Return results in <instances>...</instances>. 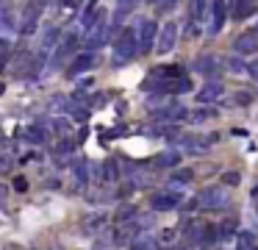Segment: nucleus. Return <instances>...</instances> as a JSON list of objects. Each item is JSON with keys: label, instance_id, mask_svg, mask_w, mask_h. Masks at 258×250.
<instances>
[{"label": "nucleus", "instance_id": "nucleus-31", "mask_svg": "<svg viewBox=\"0 0 258 250\" xmlns=\"http://www.w3.org/2000/svg\"><path fill=\"white\" fill-rule=\"evenodd\" d=\"M128 217H136V209H134V206H125V209L117 211V220H119V222L128 220Z\"/></svg>", "mask_w": 258, "mask_h": 250}, {"label": "nucleus", "instance_id": "nucleus-3", "mask_svg": "<svg viewBox=\"0 0 258 250\" xmlns=\"http://www.w3.org/2000/svg\"><path fill=\"white\" fill-rule=\"evenodd\" d=\"M228 189L225 186H208L197 194V206L200 209H225L228 206Z\"/></svg>", "mask_w": 258, "mask_h": 250}, {"label": "nucleus", "instance_id": "nucleus-1", "mask_svg": "<svg viewBox=\"0 0 258 250\" xmlns=\"http://www.w3.org/2000/svg\"><path fill=\"white\" fill-rule=\"evenodd\" d=\"M108 33H111L108 17L100 11V14L95 17V22H92V25L86 28V42H84V47H86V50H97V47H100V44L108 39Z\"/></svg>", "mask_w": 258, "mask_h": 250}, {"label": "nucleus", "instance_id": "nucleus-34", "mask_svg": "<svg viewBox=\"0 0 258 250\" xmlns=\"http://www.w3.org/2000/svg\"><path fill=\"white\" fill-rule=\"evenodd\" d=\"M250 100H252V94H250V92H239V97H236V103H239V106H247Z\"/></svg>", "mask_w": 258, "mask_h": 250}, {"label": "nucleus", "instance_id": "nucleus-11", "mask_svg": "<svg viewBox=\"0 0 258 250\" xmlns=\"http://www.w3.org/2000/svg\"><path fill=\"white\" fill-rule=\"evenodd\" d=\"M95 67V53H84V56H78V59L70 64V70H67V75H81V72H86V70H92Z\"/></svg>", "mask_w": 258, "mask_h": 250}, {"label": "nucleus", "instance_id": "nucleus-16", "mask_svg": "<svg viewBox=\"0 0 258 250\" xmlns=\"http://www.w3.org/2000/svg\"><path fill=\"white\" fill-rule=\"evenodd\" d=\"M178 161H180L178 150H164V153L156 156V167H175Z\"/></svg>", "mask_w": 258, "mask_h": 250}, {"label": "nucleus", "instance_id": "nucleus-37", "mask_svg": "<svg viewBox=\"0 0 258 250\" xmlns=\"http://www.w3.org/2000/svg\"><path fill=\"white\" fill-rule=\"evenodd\" d=\"M9 164H12V161H9L6 156H0V172H6V170H9Z\"/></svg>", "mask_w": 258, "mask_h": 250}, {"label": "nucleus", "instance_id": "nucleus-19", "mask_svg": "<svg viewBox=\"0 0 258 250\" xmlns=\"http://www.w3.org/2000/svg\"><path fill=\"white\" fill-rule=\"evenodd\" d=\"M178 236H180L178 225H167V228H161V233H158V244H172V242H178Z\"/></svg>", "mask_w": 258, "mask_h": 250}, {"label": "nucleus", "instance_id": "nucleus-8", "mask_svg": "<svg viewBox=\"0 0 258 250\" xmlns=\"http://www.w3.org/2000/svg\"><path fill=\"white\" fill-rule=\"evenodd\" d=\"M150 206H153V211H172L180 206V197L175 192H156L150 197Z\"/></svg>", "mask_w": 258, "mask_h": 250}, {"label": "nucleus", "instance_id": "nucleus-25", "mask_svg": "<svg viewBox=\"0 0 258 250\" xmlns=\"http://www.w3.org/2000/svg\"><path fill=\"white\" fill-rule=\"evenodd\" d=\"M225 67H228L233 75H244V72H247V64L241 61V56H233V59H228V61H225Z\"/></svg>", "mask_w": 258, "mask_h": 250}, {"label": "nucleus", "instance_id": "nucleus-10", "mask_svg": "<svg viewBox=\"0 0 258 250\" xmlns=\"http://www.w3.org/2000/svg\"><path fill=\"white\" fill-rule=\"evenodd\" d=\"M217 70H219L217 56H200L195 61V72H200V75H217Z\"/></svg>", "mask_w": 258, "mask_h": 250}, {"label": "nucleus", "instance_id": "nucleus-14", "mask_svg": "<svg viewBox=\"0 0 258 250\" xmlns=\"http://www.w3.org/2000/svg\"><path fill=\"white\" fill-rule=\"evenodd\" d=\"M103 225H108V214H103V211L84 217V228H86V231H100Z\"/></svg>", "mask_w": 258, "mask_h": 250}, {"label": "nucleus", "instance_id": "nucleus-22", "mask_svg": "<svg viewBox=\"0 0 258 250\" xmlns=\"http://www.w3.org/2000/svg\"><path fill=\"white\" fill-rule=\"evenodd\" d=\"M195 181V172L189 170V167H178V170L172 172V183H180V186H186V183Z\"/></svg>", "mask_w": 258, "mask_h": 250}, {"label": "nucleus", "instance_id": "nucleus-26", "mask_svg": "<svg viewBox=\"0 0 258 250\" xmlns=\"http://www.w3.org/2000/svg\"><path fill=\"white\" fill-rule=\"evenodd\" d=\"M156 239H150V236H139V239H134L131 242V250H156Z\"/></svg>", "mask_w": 258, "mask_h": 250}, {"label": "nucleus", "instance_id": "nucleus-2", "mask_svg": "<svg viewBox=\"0 0 258 250\" xmlns=\"http://www.w3.org/2000/svg\"><path fill=\"white\" fill-rule=\"evenodd\" d=\"M139 50L136 42V28H125L117 39V47H114V64H125V61L134 59V53Z\"/></svg>", "mask_w": 258, "mask_h": 250}, {"label": "nucleus", "instance_id": "nucleus-41", "mask_svg": "<svg viewBox=\"0 0 258 250\" xmlns=\"http://www.w3.org/2000/svg\"><path fill=\"white\" fill-rule=\"evenodd\" d=\"M50 250H58V247H50Z\"/></svg>", "mask_w": 258, "mask_h": 250}, {"label": "nucleus", "instance_id": "nucleus-30", "mask_svg": "<svg viewBox=\"0 0 258 250\" xmlns=\"http://www.w3.org/2000/svg\"><path fill=\"white\" fill-rule=\"evenodd\" d=\"M178 3H180V0H161V3H158V9H161L164 14H169V11L178 9Z\"/></svg>", "mask_w": 258, "mask_h": 250}, {"label": "nucleus", "instance_id": "nucleus-9", "mask_svg": "<svg viewBox=\"0 0 258 250\" xmlns=\"http://www.w3.org/2000/svg\"><path fill=\"white\" fill-rule=\"evenodd\" d=\"M222 94H225V86L217 81H211L197 92V100H200V103H217V100H222Z\"/></svg>", "mask_w": 258, "mask_h": 250}, {"label": "nucleus", "instance_id": "nucleus-4", "mask_svg": "<svg viewBox=\"0 0 258 250\" xmlns=\"http://www.w3.org/2000/svg\"><path fill=\"white\" fill-rule=\"evenodd\" d=\"M178 44V22H167V25L158 28V36H156V53L167 56L169 50H175Z\"/></svg>", "mask_w": 258, "mask_h": 250}, {"label": "nucleus", "instance_id": "nucleus-5", "mask_svg": "<svg viewBox=\"0 0 258 250\" xmlns=\"http://www.w3.org/2000/svg\"><path fill=\"white\" fill-rule=\"evenodd\" d=\"M156 20H142L139 28H136V42H139V53H150L156 47Z\"/></svg>", "mask_w": 258, "mask_h": 250}, {"label": "nucleus", "instance_id": "nucleus-23", "mask_svg": "<svg viewBox=\"0 0 258 250\" xmlns=\"http://www.w3.org/2000/svg\"><path fill=\"white\" fill-rule=\"evenodd\" d=\"M100 178L106 183H114L119 178V170H117V161H106V164H103V170H100Z\"/></svg>", "mask_w": 258, "mask_h": 250}, {"label": "nucleus", "instance_id": "nucleus-18", "mask_svg": "<svg viewBox=\"0 0 258 250\" xmlns=\"http://www.w3.org/2000/svg\"><path fill=\"white\" fill-rule=\"evenodd\" d=\"M233 233H236V220H233V217H228V220H222L217 225V239H222V242H225V239H230Z\"/></svg>", "mask_w": 258, "mask_h": 250}, {"label": "nucleus", "instance_id": "nucleus-12", "mask_svg": "<svg viewBox=\"0 0 258 250\" xmlns=\"http://www.w3.org/2000/svg\"><path fill=\"white\" fill-rule=\"evenodd\" d=\"M225 22V0H214L211 6V25H208V33H219Z\"/></svg>", "mask_w": 258, "mask_h": 250}, {"label": "nucleus", "instance_id": "nucleus-33", "mask_svg": "<svg viewBox=\"0 0 258 250\" xmlns=\"http://www.w3.org/2000/svg\"><path fill=\"white\" fill-rule=\"evenodd\" d=\"M0 25H6V28H12V25H14V17L9 14V11H3V14H0Z\"/></svg>", "mask_w": 258, "mask_h": 250}, {"label": "nucleus", "instance_id": "nucleus-36", "mask_svg": "<svg viewBox=\"0 0 258 250\" xmlns=\"http://www.w3.org/2000/svg\"><path fill=\"white\" fill-rule=\"evenodd\" d=\"M6 53H9V42H0V67L6 61Z\"/></svg>", "mask_w": 258, "mask_h": 250}, {"label": "nucleus", "instance_id": "nucleus-35", "mask_svg": "<svg viewBox=\"0 0 258 250\" xmlns=\"http://www.w3.org/2000/svg\"><path fill=\"white\" fill-rule=\"evenodd\" d=\"M14 189H17V192H25V189H28V181H25V178H17V181H14Z\"/></svg>", "mask_w": 258, "mask_h": 250}, {"label": "nucleus", "instance_id": "nucleus-20", "mask_svg": "<svg viewBox=\"0 0 258 250\" xmlns=\"http://www.w3.org/2000/svg\"><path fill=\"white\" fill-rule=\"evenodd\" d=\"M23 136L28 139V142L39 144V142H45L47 133H45V128H42V125H31V128H25V131H23Z\"/></svg>", "mask_w": 258, "mask_h": 250}, {"label": "nucleus", "instance_id": "nucleus-42", "mask_svg": "<svg viewBox=\"0 0 258 250\" xmlns=\"http://www.w3.org/2000/svg\"><path fill=\"white\" fill-rule=\"evenodd\" d=\"M45 3H47V0H45Z\"/></svg>", "mask_w": 258, "mask_h": 250}, {"label": "nucleus", "instance_id": "nucleus-39", "mask_svg": "<svg viewBox=\"0 0 258 250\" xmlns=\"http://www.w3.org/2000/svg\"><path fill=\"white\" fill-rule=\"evenodd\" d=\"M150 3H156V6H158V3H161V0H150Z\"/></svg>", "mask_w": 258, "mask_h": 250}, {"label": "nucleus", "instance_id": "nucleus-38", "mask_svg": "<svg viewBox=\"0 0 258 250\" xmlns=\"http://www.w3.org/2000/svg\"><path fill=\"white\" fill-rule=\"evenodd\" d=\"M255 211H258V189H255Z\"/></svg>", "mask_w": 258, "mask_h": 250}, {"label": "nucleus", "instance_id": "nucleus-24", "mask_svg": "<svg viewBox=\"0 0 258 250\" xmlns=\"http://www.w3.org/2000/svg\"><path fill=\"white\" fill-rule=\"evenodd\" d=\"M73 172H75V178H78V186L89 183V161H75Z\"/></svg>", "mask_w": 258, "mask_h": 250}, {"label": "nucleus", "instance_id": "nucleus-28", "mask_svg": "<svg viewBox=\"0 0 258 250\" xmlns=\"http://www.w3.org/2000/svg\"><path fill=\"white\" fill-rule=\"evenodd\" d=\"M211 117H214L211 109H195V111L189 114V120H191V122H203V120H211Z\"/></svg>", "mask_w": 258, "mask_h": 250}, {"label": "nucleus", "instance_id": "nucleus-15", "mask_svg": "<svg viewBox=\"0 0 258 250\" xmlns=\"http://www.w3.org/2000/svg\"><path fill=\"white\" fill-rule=\"evenodd\" d=\"M58 36H61V31H58L56 25H50V28H47V31H45V36H42V50H45V56L50 53L53 47H56Z\"/></svg>", "mask_w": 258, "mask_h": 250}, {"label": "nucleus", "instance_id": "nucleus-27", "mask_svg": "<svg viewBox=\"0 0 258 250\" xmlns=\"http://www.w3.org/2000/svg\"><path fill=\"white\" fill-rule=\"evenodd\" d=\"M239 250H258L255 247V236H252L250 231L239 233Z\"/></svg>", "mask_w": 258, "mask_h": 250}, {"label": "nucleus", "instance_id": "nucleus-29", "mask_svg": "<svg viewBox=\"0 0 258 250\" xmlns=\"http://www.w3.org/2000/svg\"><path fill=\"white\" fill-rule=\"evenodd\" d=\"M134 183H136V186H150V183H153V175H150V172H134Z\"/></svg>", "mask_w": 258, "mask_h": 250}, {"label": "nucleus", "instance_id": "nucleus-13", "mask_svg": "<svg viewBox=\"0 0 258 250\" xmlns=\"http://www.w3.org/2000/svg\"><path fill=\"white\" fill-rule=\"evenodd\" d=\"M258 11L255 0H236V9H233V17L236 20H244V17H252Z\"/></svg>", "mask_w": 258, "mask_h": 250}, {"label": "nucleus", "instance_id": "nucleus-17", "mask_svg": "<svg viewBox=\"0 0 258 250\" xmlns=\"http://www.w3.org/2000/svg\"><path fill=\"white\" fill-rule=\"evenodd\" d=\"M139 0H117V11H114V22H122V17H128L136 9Z\"/></svg>", "mask_w": 258, "mask_h": 250}, {"label": "nucleus", "instance_id": "nucleus-32", "mask_svg": "<svg viewBox=\"0 0 258 250\" xmlns=\"http://www.w3.org/2000/svg\"><path fill=\"white\" fill-rule=\"evenodd\" d=\"M239 181H241L239 172H225V175H222V183H228V186H236Z\"/></svg>", "mask_w": 258, "mask_h": 250}, {"label": "nucleus", "instance_id": "nucleus-21", "mask_svg": "<svg viewBox=\"0 0 258 250\" xmlns=\"http://www.w3.org/2000/svg\"><path fill=\"white\" fill-rule=\"evenodd\" d=\"M206 3H208V0H189V20L191 22H197L203 14H206V9H208Z\"/></svg>", "mask_w": 258, "mask_h": 250}, {"label": "nucleus", "instance_id": "nucleus-40", "mask_svg": "<svg viewBox=\"0 0 258 250\" xmlns=\"http://www.w3.org/2000/svg\"><path fill=\"white\" fill-rule=\"evenodd\" d=\"M255 36H258V25H255Z\"/></svg>", "mask_w": 258, "mask_h": 250}, {"label": "nucleus", "instance_id": "nucleus-7", "mask_svg": "<svg viewBox=\"0 0 258 250\" xmlns=\"http://www.w3.org/2000/svg\"><path fill=\"white\" fill-rule=\"evenodd\" d=\"M233 53L241 56V59L258 53V36L255 33H239V36L233 39Z\"/></svg>", "mask_w": 258, "mask_h": 250}, {"label": "nucleus", "instance_id": "nucleus-6", "mask_svg": "<svg viewBox=\"0 0 258 250\" xmlns=\"http://www.w3.org/2000/svg\"><path fill=\"white\" fill-rule=\"evenodd\" d=\"M39 17H42V6H39V0H34V3L25 6L23 20H20V28H17V31L25 33V36H28V33H34L36 25H39Z\"/></svg>", "mask_w": 258, "mask_h": 250}]
</instances>
